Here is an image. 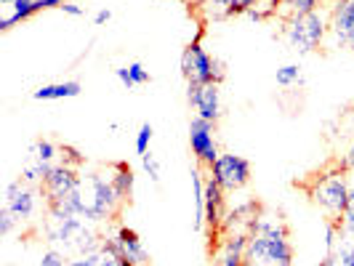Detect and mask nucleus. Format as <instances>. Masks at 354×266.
<instances>
[{
	"label": "nucleus",
	"instance_id": "26",
	"mask_svg": "<svg viewBox=\"0 0 354 266\" xmlns=\"http://www.w3.org/2000/svg\"><path fill=\"white\" fill-rule=\"evenodd\" d=\"M232 0H203V11L208 19H227Z\"/></svg>",
	"mask_w": 354,
	"mask_h": 266
},
{
	"label": "nucleus",
	"instance_id": "20",
	"mask_svg": "<svg viewBox=\"0 0 354 266\" xmlns=\"http://www.w3.org/2000/svg\"><path fill=\"white\" fill-rule=\"evenodd\" d=\"M322 6V0H280V14L283 17H301V14H312Z\"/></svg>",
	"mask_w": 354,
	"mask_h": 266
},
{
	"label": "nucleus",
	"instance_id": "33",
	"mask_svg": "<svg viewBox=\"0 0 354 266\" xmlns=\"http://www.w3.org/2000/svg\"><path fill=\"white\" fill-rule=\"evenodd\" d=\"M346 171H354V142L352 146H349V152H346V158H344V162H341Z\"/></svg>",
	"mask_w": 354,
	"mask_h": 266
},
{
	"label": "nucleus",
	"instance_id": "10",
	"mask_svg": "<svg viewBox=\"0 0 354 266\" xmlns=\"http://www.w3.org/2000/svg\"><path fill=\"white\" fill-rule=\"evenodd\" d=\"M216 123H208L203 117H195L189 123V146H192V155L197 158L200 165H205L208 171L213 168V162L218 160V144H216Z\"/></svg>",
	"mask_w": 354,
	"mask_h": 266
},
{
	"label": "nucleus",
	"instance_id": "24",
	"mask_svg": "<svg viewBox=\"0 0 354 266\" xmlns=\"http://www.w3.org/2000/svg\"><path fill=\"white\" fill-rule=\"evenodd\" d=\"M277 14H280V0H256V8L248 17L253 21H266V19L277 17Z\"/></svg>",
	"mask_w": 354,
	"mask_h": 266
},
{
	"label": "nucleus",
	"instance_id": "2",
	"mask_svg": "<svg viewBox=\"0 0 354 266\" xmlns=\"http://www.w3.org/2000/svg\"><path fill=\"white\" fill-rule=\"evenodd\" d=\"M43 234H46V240L51 243L53 248L72 250L77 256L96 253V250L102 248V240H104L80 216H67V218H53V216H48L46 218V227H43Z\"/></svg>",
	"mask_w": 354,
	"mask_h": 266
},
{
	"label": "nucleus",
	"instance_id": "22",
	"mask_svg": "<svg viewBox=\"0 0 354 266\" xmlns=\"http://www.w3.org/2000/svg\"><path fill=\"white\" fill-rule=\"evenodd\" d=\"M274 80H277V86H283V88H293V86H301L304 80V72L299 64H283L277 75H274Z\"/></svg>",
	"mask_w": 354,
	"mask_h": 266
},
{
	"label": "nucleus",
	"instance_id": "21",
	"mask_svg": "<svg viewBox=\"0 0 354 266\" xmlns=\"http://www.w3.org/2000/svg\"><path fill=\"white\" fill-rule=\"evenodd\" d=\"M62 149L51 142V139H37L30 146V160H37V162H56V155Z\"/></svg>",
	"mask_w": 354,
	"mask_h": 266
},
{
	"label": "nucleus",
	"instance_id": "18",
	"mask_svg": "<svg viewBox=\"0 0 354 266\" xmlns=\"http://www.w3.org/2000/svg\"><path fill=\"white\" fill-rule=\"evenodd\" d=\"M115 77L120 80V86H123L125 91H133V88H139V86L152 83V75H149V70L144 67L142 61H131V64H125V67H118V70H115Z\"/></svg>",
	"mask_w": 354,
	"mask_h": 266
},
{
	"label": "nucleus",
	"instance_id": "25",
	"mask_svg": "<svg viewBox=\"0 0 354 266\" xmlns=\"http://www.w3.org/2000/svg\"><path fill=\"white\" fill-rule=\"evenodd\" d=\"M152 139H155V128H152L149 123H142L139 133H136V142H133V146H136V155H139V158L149 152V146H152Z\"/></svg>",
	"mask_w": 354,
	"mask_h": 266
},
{
	"label": "nucleus",
	"instance_id": "13",
	"mask_svg": "<svg viewBox=\"0 0 354 266\" xmlns=\"http://www.w3.org/2000/svg\"><path fill=\"white\" fill-rule=\"evenodd\" d=\"M187 99L197 112V117H203L208 123H218V117H221V88L216 83L187 88Z\"/></svg>",
	"mask_w": 354,
	"mask_h": 266
},
{
	"label": "nucleus",
	"instance_id": "9",
	"mask_svg": "<svg viewBox=\"0 0 354 266\" xmlns=\"http://www.w3.org/2000/svg\"><path fill=\"white\" fill-rule=\"evenodd\" d=\"M80 178L77 176V171L67 165V162H56L53 165V171L46 176V181L40 184V192L46 197V205H51V202H59V200H64V197H70L72 192H77L80 189Z\"/></svg>",
	"mask_w": 354,
	"mask_h": 266
},
{
	"label": "nucleus",
	"instance_id": "6",
	"mask_svg": "<svg viewBox=\"0 0 354 266\" xmlns=\"http://www.w3.org/2000/svg\"><path fill=\"white\" fill-rule=\"evenodd\" d=\"M330 32V24L319 11L301 14V17H290L283 27L285 43L290 46V51L296 53H312L319 48V43Z\"/></svg>",
	"mask_w": 354,
	"mask_h": 266
},
{
	"label": "nucleus",
	"instance_id": "32",
	"mask_svg": "<svg viewBox=\"0 0 354 266\" xmlns=\"http://www.w3.org/2000/svg\"><path fill=\"white\" fill-rule=\"evenodd\" d=\"M109 19H112V11H109V8H102V11L93 14V24H96V27H104Z\"/></svg>",
	"mask_w": 354,
	"mask_h": 266
},
{
	"label": "nucleus",
	"instance_id": "19",
	"mask_svg": "<svg viewBox=\"0 0 354 266\" xmlns=\"http://www.w3.org/2000/svg\"><path fill=\"white\" fill-rule=\"evenodd\" d=\"M192 197H195V231H203L205 227V178L200 173V168H192Z\"/></svg>",
	"mask_w": 354,
	"mask_h": 266
},
{
	"label": "nucleus",
	"instance_id": "1",
	"mask_svg": "<svg viewBox=\"0 0 354 266\" xmlns=\"http://www.w3.org/2000/svg\"><path fill=\"white\" fill-rule=\"evenodd\" d=\"M243 266H293V245L280 218L264 213L253 218Z\"/></svg>",
	"mask_w": 354,
	"mask_h": 266
},
{
	"label": "nucleus",
	"instance_id": "16",
	"mask_svg": "<svg viewBox=\"0 0 354 266\" xmlns=\"http://www.w3.org/2000/svg\"><path fill=\"white\" fill-rule=\"evenodd\" d=\"M109 178H112V187H115L118 197H120L123 202H131V200H133V189H136V173H133V168H131L125 160L112 162Z\"/></svg>",
	"mask_w": 354,
	"mask_h": 266
},
{
	"label": "nucleus",
	"instance_id": "5",
	"mask_svg": "<svg viewBox=\"0 0 354 266\" xmlns=\"http://www.w3.org/2000/svg\"><path fill=\"white\" fill-rule=\"evenodd\" d=\"M181 75L187 80V88H192V86H208V83L221 86V80H224V67L203 48V30L197 32L195 40L181 53Z\"/></svg>",
	"mask_w": 354,
	"mask_h": 266
},
{
	"label": "nucleus",
	"instance_id": "17",
	"mask_svg": "<svg viewBox=\"0 0 354 266\" xmlns=\"http://www.w3.org/2000/svg\"><path fill=\"white\" fill-rule=\"evenodd\" d=\"M83 93V86L77 80H62V83H48L32 91L35 102H62V99H75Z\"/></svg>",
	"mask_w": 354,
	"mask_h": 266
},
{
	"label": "nucleus",
	"instance_id": "31",
	"mask_svg": "<svg viewBox=\"0 0 354 266\" xmlns=\"http://www.w3.org/2000/svg\"><path fill=\"white\" fill-rule=\"evenodd\" d=\"M59 11H64L67 17H83V14H86V8H83V6H77V3H72V0L62 3V8H59Z\"/></svg>",
	"mask_w": 354,
	"mask_h": 266
},
{
	"label": "nucleus",
	"instance_id": "34",
	"mask_svg": "<svg viewBox=\"0 0 354 266\" xmlns=\"http://www.w3.org/2000/svg\"><path fill=\"white\" fill-rule=\"evenodd\" d=\"M319 266H338L336 261H333V258H330V256H328V258H325V261H322V264Z\"/></svg>",
	"mask_w": 354,
	"mask_h": 266
},
{
	"label": "nucleus",
	"instance_id": "7",
	"mask_svg": "<svg viewBox=\"0 0 354 266\" xmlns=\"http://www.w3.org/2000/svg\"><path fill=\"white\" fill-rule=\"evenodd\" d=\"M102 248L109 250L112 256H118V261L123 266H147L149 264V253L144 248L139 231L131 227H118L115 234H109L102 240Z\"/></svg>",
	"mask_w": 354,
	"mask_h": 266
},
{
	"label": "nucleus",
	"instance_id": "30",
	"mask_svg": "<svg viewBox=\"0 0 354 266\" xmlns=\"http://www.w3.org/2000/svg\"><path fill=\"white\" fill-rule=\"evenodd\" d=\"M70 266H99V250L88 256H77L75 261H70Z\"/></svg>",
	"mask_w": 354,
	"mask_h": 266
},
{
	"label": "nucleus",
	"instance_id": "4",
	"mask_svg": "<svg viewBox=\"0 0 354 266\" xmlns=\"http://www.w3.org/2000/svg\"><path fill=\"white\" fill-rule=\"evenodd\" d=\"M306 192H309L315 205H319L330 218L341 221V216H344L346 205H349V192H352V187H349V181H346V168L341 165V171L317 176L309 184Z\"/></svg>",
	"mask_w": 354,
	"mask_h": 266
},
{
	"label": "nucleus",
	"instance_id": "27",
	"mask_svg": "<svg viewBox=\"0 0 354 266\" xmlns=\"http://www.w3.org/2000/svg\"><path fill=\"white\" fill-rule=\"evenodd\" d=\"M37 266H70V258H67V253L59 248H51L43 253V258H40V264Z\"/></svg>",
	"mask_w": 354,
	"mask_h": 266
},
{
	"label": "nucleus",
	"instance_id": "15",
	"mask_svg": "<svg viewBox=\"0 0 354 266\" xmlns=\"http://www.w3.org/2000/svg\"><path fill=\"white\" fill-rule=\"evenodd\" d=\"M224 189L213 181V176L205 178V227L211 237H218V231L224 229Z\"/></svg>",
	"mask_w": 354,
	"mask_h": 266
},
{
	"label": "nucleus",
	"instance_id": "3",
	"mask_svg": "<svg viewBox=\"0 0 354 266\" xmlns=\"http://www.w3.org/2000/svg\"><path fill=\"white\" fill-rule=\"evenodd\" d=\"M80 218H86L88 224H102V221H112L120 205H125L118 197L112 178L104 173H88L80 178Z\"/></svg>",
	"mask_w": 354,
	"mask_h": 266
},
{
	"label": "nucleus",
	"instance_id": "12",
	"mask_svg": "<svg viewBox=\"0 0 354 266\" xmlns=\"http://www.w3.org/2000/svg\"><path fill=\"white\" fill-rule=\"evenodd\" d=\"M6 208L14 213L19 218V224H27V221H32V216L37 211V197H35V189L27 184V181H11L8 187H6Z\"/></svg>",
	"mask_w": 354,
	"mask_h": 266
},
{
	"label": "nucleus",
	"instance_id": "29",
	"mask_svg": "<svg viewBox=\"0 0 354 266\" xmlns=\"http://www.w3.org/2000/svg\"><path fill=\"white\" fill-rule=\"evenodd\" d=\"M17 224H19V218L8 211L6 205H3V208H0V234H3V237H8V234L14 231V227H17Z\"/></svg>",
	"mask_w": 354,
	"mask_h": 266
},
{
	"label": "nucleus",
	"instance_id": "8",
	"mask_svg": "<svg viewBox=\"0 0 354 266\" xmlns=\"http://www.w3.org/2000/svg\"><path fill=\"white\" fill-rule=\"evenodd\" d=\"M211 176L224 192H237L250 181V162L240 155H218L211 168Z\"/></svg>",
	"mask_w": 354,
	"mask_h": 266
},
{
	"label": "nucleus",
	"instance_id": "23",
	"mask_svg": "<svg viewBox=\"0 0 354 266\" xmlns=\"http://www.w3.org/2000/svg\"><path fill=\"white\" fill-rule=\"evenodd\" d=\"M338 243L354 245V187L352 192H349V205H346V211L341 216V240Z\"/></svg>",
	"mask_w": 354,
	"mask_h": 266
},
{
	"label": "nucleus",
	"instance_id": "11",
	"mask_svg": "<svg viewBox=\"0 0 354 266\" xmlns=\"http://www.w3.org/2000/svg\"><path fill=\"white\" fill-rule=\"evenodd\" d=\"M3 6V19H0V30L8 32L11 27H17L19 21H27L30 17H35L40 11L48 8H62V0H0Z\"/></svg>",
	"mask_w": 354,
	"mask_h": 266
},
{
	"label": "nucleus",
	"instance_id": "28",
	"mask_svg": "<svg viewBox=\"0 0 354 266\" xmlns=\"http://www.w3.org/2000/svg\"><path fill=\"white\" fill-rule=\"evenodd\" d=\"M142 165H144V171H147V176L152 178L155 184H160V176H162V171H160V160L152 155V149H149L147 155H142Z\"/></svg>",
	"mask_w": 354,
	"mask_h": 266
},
{
	"label": "nucleus",
	"instance_id": "14",
	"mask_svg": "<svg viewBox=\"0 0 354 266\" xmlns=\"http://www.w3.org/2000/svg\"><path fill=\"white\" fill-rule=\"evenodd\" d=\"M330 35L336 46L354 51V0H336L330 11Z\"/></svg>",
	"mask_w": 354,
	"mask_h": 266
}]
</instances>
